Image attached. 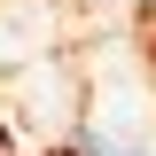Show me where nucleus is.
<instances>
[{"instance_id":"f257e3e1","label":"nucleus","mask_w":156,"mask_h":156,"mask_svg":"<svg viewBox=\"0 0 156 156\" xmlns=\"http://www.w3.org/2000/svg\"><path fill=\"white\" fill-rule=\"evenodd\" d=\"M78 156H140V148H117V140H101V133H78Z\"/></svg>"}]
</instances>
